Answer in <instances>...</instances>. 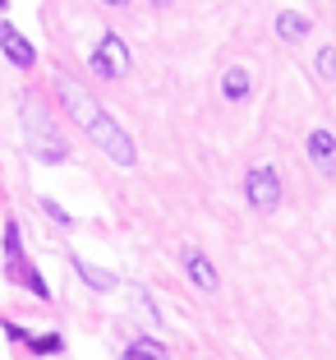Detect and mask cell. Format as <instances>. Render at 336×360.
<instances>
[{
    "instance_id": "13",
    "label": "cell",
    "mask_w": 336,
    "mask_h": 360,
    "mask_svg": "<svg viewBox=\"0 0 336 360\" xmlns=\"http://www.w3.org/2000/svg\"><path fill=\"white\" fill-rule=\"evenodd\" d=\"M318 79H336V51H332V46L318 51Z\"/></svg>"
},
{
    "instance_id": "8",
    "label": "cell",
    "mask_w": 336,
    "mask_h": 360,
    "mask_svg": "<svg viewBox=\"0 0 336 360\" xmlns=\"http://www.w3.org/2000/svg\"><path fill=\"white\" fill-rule=\"evenodd\" d=\"M184 273H189V282L199 286V291H217V268L208 264L203 250H184Z\"/></svg>"
},
{
    "instance_id": "15",
    "label": "cell",
    "mask_w": 336,
    "mask_h": 360,
    "mask_svg": "<svg viewBox=\"0 0 336 360\" xmlns=\"http://www.w3.org/2000/svg\"><path fill=\"white\" fill-rule=\"evenodd\" d=\"M42 208H46V212H51L55 222H69V212H60V203H51V199H42Z\"/></svg>"
},
{
    "instance_id": "18",
    "label": "cell",
    "mask_w": 336,
    "mask_h": 360,
    "mask_svg": "<svg viewBox=\"0 0 336 360\" xmlns=\"http://www.w3.org/2000/svg\"><path fill=\"white\" fill-rule=\"evenodd\" d=\"M0 10H5V0H0Z\"/></svg>"
},
{
    "instance_id": "17",
    "label": "cell",
    "mask_w": 336,
    "mask_h": 360,
    "mask_svg": "<svg viewBox=\"0 0 336 360\" xmlns=\"http://www.w3.org/2000/svg\"><path fill=\"white\" fill-rule=\"evenodd\" d=\"M152 5H170V0H152Z\"/></svg>"
},
{
    "instance_id": "4",
    "label": "cell",
    "mask_w": 336,
    "mask_h": 360,
    "mask_svg": "<svg viewBox=\"0 0 336 360\" xmlns=\"http://www.w3.org/2000/svg\"><path fill=\"white\" fill-rule=\"evenodd\" d=\"M129 70V51H125V42H120L116 32H106L102 42H97V51H93V75H102V79H120Z\"/></svg>"
},
{
    "instance_id": "16",
    "label": "cell",
    "mask_w": 336,
    "mask_h": 360,
    "mask_svg": "<svg viewBox=\"0 0 336 360\" xmlns=\"http://www.w3.org/2000/svg\"><path fill=\"white\" fill-rule=\"evenodd\" d=\"M106 5H129V0H106Z\"/></svg>"
},
{
    "instance_id": "5",
    "label": "cell",
    "mask_w": 336,
    "mask_h": 360,
    "mask_svg": "<svg viewBox=\"0 0 336 360\" xmlns=\"http://www.w3.org/2000/svg\"><path fill=\"white\" fill-rule=\"evenodd\" d=\"M244 194H249V203L258 212H272L276 203H281V176H276L272 167H258L249 176V185H244Z\"/></svg>"
},
{
    "instance_id": "11",
    "label": "cell",
    "mask_w": 336,
    "mask_h": 360,
    "mask_svg": "<svg viewBox=\"0 0 336 360\" xmlns=\"http://www.w3.org/2000/svg\"><path fill=\"white\" fill-rule=\"evenodd\" d=\"M221 93L231 97V102H240V97L249 93V70H240V65H235V70H226V79H221Z\"/></svg>"
},
{
    "instance_id": "6",
    "label": "cell",
    "mask_w": 336,
    "mask_h": 360,
    "mask_svg": "<svg viewBox=\"0 0 336 360\" xmlns=\"http://www.w3.org/2000/svg\"><path fill=\"white\" fill-rule=\"evenodd\" d=\"M0 51L10 56L19 70H32V60H37V56H32V42L14 28V23H0Z\"/></svg>"
},
{
    "instance_id": "9",
    "label": "cell",
    "mask_w": 336,
    "mask_h": 360,
    "mask_svg": "<svg viewBox=\"0 0 336 360\" xmlns=\"http://www.w3.org/2000/svg\"><path fill=\"white\" fill-rule=\"evenodd\" d=\"M309 28H314V23H309L304 14H281V19H276V32H281L285 42H300V37H309Z\"/></svg>"
},
{
    "instance_id": "1",
    "label": "cell",
    "mask_w": 336,
    "mask_h": 360,
    "mask_svg": "<svg viewBox=\"0 0 336 360\" xmlns=\"http://www.w3.org/2000/svg\"><path fill=\"white\" fill-rule=\"evenodd\" d=\"M55 93H60V102H65V111H69V120L79 129H83L88 139H93L97 148L106 153L111 162H120V167H134V139L125 134V129L116 125V120L102 111V102H97L93 93H88L79 79H69V75H55Z\"/></svg>"
},
{
    "instance_id": "3",
    "label": "cell",
    "mask_w": 336,
    "mask_h": 360,
    "mask_svg": "<svg viewBox=\"0 0 336 360\" xmlns=\"http://www.w3.org/2000/svg\"><path fill=\"white\" fill-rule=\"evenodd\" d=\"M5 277L10 282H19V286H28L37 300H46L51 296V286L42 282V273L23 259V240H19V222H5Z\"/></svg>"
},
{
    "instance_id": "2",
    "label": "cell",
    "mask_w": 336,
    "mask_h": 360,
    "mask_svg": "<svg viewBox=\"0 0 336 360\" xmlns=\"http://www.w3.org/2000/svg\"><path fill=\"white\" fill-rule=\"evenodd\" d=\"M23 129H28V153L37 162H65L69 148H65V139L55 134V125L46 120V111L32 102V97L23 102Z\"/></svg>"
},
{
    "instance_id": "10",
    "label": "cell",
    "mask_w": 336,
    "mask_h": 360,
    "mask_svg": "<svg viewBox=\"0 0 336 360\" xmlns=\"http://www.w3.org/2000/svg\"><path fill=\"white\" fill-rule=\"evenodd\" d=\"M74 273L83 277L88 286H93V291H111V286H116V277L111 273H102V268H93V264H83V259H74Z\"/></svg>"
},
{
    "instance_id": "14",
    "label": "cell",
    "mask_w": 336,
    "mask_h": 360,
    "mask_svg": "<svg viewBox=\"0 0 336 360\" xmlns=\"http://www.w3.org/2000/svg\"><path fill=\"white\" fill-rule=\"evenodd\" d=\"M28 347L37 351V356H55V351H60V338H55V333H46V338H32Z\"/></svg>"
},
{
    "instance_id": "12",
    "label": "cell",
    "mask_w": 336,
    "mask_h": 360,
    "mask_svg": "<svg viewBox=\"0 0 336 360\" xmlns=\"http://www.w3.org/2000/svg\"><path fill=\"white\" fill-rule=\"evenodd\" d=\"M125 356H129V360H138V356H166V347H161V342H147V338H143V342H134Z\"/></svg>"
},
{
    "instance_id": "7",
    "label": "cell",
    "mask_w": 336,
    "mask_h": 360,
    "mask_svg": "<svg viewBox=\"0 0 336 360\" xmlns=\"http://www.w3.org/2000/svg\"><path fill=\"white\" fill-rule=\"evenodd\" d=\"M309 158H314V167L323 171V176H336V139L327 134V129H314V134H309Z\"/></svg>"
}]
</instances>
